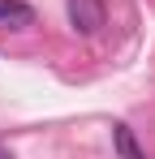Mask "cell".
Instances as JSON below:
<instances>
[{
	"label": "cell",
	"instance_id": "cell-4",
	"mask_svg": "<svg viewBox=\"0 0 155 159\" xmlns=\"http://www.w3.org/2000/svg\"><path fill=\"white\" fill-rule=\"evenodd\" d=\"M0 159H9V155H4V151H0Z\"/></svg>",
	"mask_w": 155,
	"mask_h": 159
},
{
	"label": "cell",
	"instance_id": "cell-1",
	"mask_svg": "<svg viewBox=\"0 0 155 159\" xmlns=\"http://www.w3.org/2000/svg\"><path fill=\"white\" fill-rule=\"evenodd\" d=\"M69 26L78 34H95L103 26V0H69Z\"/></svg>",
	"mask_w": 155,
	"mask_h": 159
},
{
	"label": "cell",
	"instance_id": "cell-2",
	"mask_svg": "<svg viewBox=\"0 0 155 159\" xmlns=\"http://www.w3.org/2000/svg\"><path fill=\"white\" fill-rule=\"evenodd\" d=\"M35 22V9L26 0H0V30H26Z\"/></svg>",
	"mask_w": 155,
	"mask_h": 159
},
{
	"label": "cell",
	"instance_id": "cell-3",
	"mask_svg": "<svg viewBox=\"0 0 155 159\" xmlns=\"http://www.w3.org/2000/svg\"><path fill=\"white\" fill-rule=\"evenodd\" d=\"M112 138H116V151H121L125 159H142V151H138V142H134L129 125H116V129H112Z\"/></svg>",
	"mask_w": 155,
	"mask_h": 159
}]
</instances>
